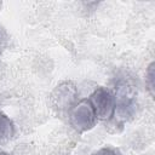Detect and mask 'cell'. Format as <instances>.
<instances>
[{"label":"cell","mask_w":155,"mask_h":155,"mask_svg":"<svg viewBox=\"0 0 155 155\" xmlns=\"http://www.w3.org/2000/svg\"><path fill=\"white\" fill-rule=\"evenodd\" d=\"M115 110L114 116L116 121L124 124L128 121L137 108V86L131 79H120L115 85L114 91Z\"/></svg>","instance_id":"1"},{"label":"cell","mask_w":155,"mask_h":155,"mask_svg":"<svg viewBox=\"0 0 155 155\" xmlns=\"http://www.w3.org/2000/svg\"><path fill=\"white\" fill-rule=\"evenodd\" d=\"M68 119H69L70 126L79 133L90 131L96 126V122L98 121L88 99L78 101L69 109Z\"/></svg>","instance_id":"2"},{"label":"cell","mask_w":155,"mask_h":155,"mask_svg":"<svg viewBox=\"0 0 155 155\" xmlns=\"http://www.w3.org/2000/svg\"><path fill=\"white\" fill-rule=\"evenodd\" d=\"M94 110L97 120L109 121L114 116L115 102L114 94L105 87H97L87 98Z\"/></svg>","instance_id":"3"},{"label":"cell","mask_w":155,"mask_h":155,"mask_svg":"<svg viewBox=\"0 0 155 155\" xmlns=\"http://www.w3.org/2000/svg\"><path fill=\"white\" fill-rule=\"evenodd\" d=\"M79 91L71 81H64L57 85L50 94V101L53 108L58 111H69L78 102Z\"/></svg>","instance_id":"4"},{"label":"cell","mask_w":155,"mask_h":155,"mask_svg":"<svg viewBox=\"0 0 155 155\" xmlns=\"http://www.w3.org/2000/svg\"><path fill=\"white\" fill-rule=\"evenodd\" d=\"M15 136V125L12 120L0 110V143L8 142Z\"/></svg>","instance_id":"5"},{"label":"cell","mask_w":155,"mask_h":155,"mask_svg":"<svg viewBox=\"0 0 155 155\" xmlns=\"http://www.w3.org/2000/svg\"><path fill=\"white\" fill-rule=\"evenodd\" d=\"M145 85L151 97H154V86H155V63H150L145 73Z\"/></svg>","instance_id":"6"},{"label":"cell","mask_w":155,"mask_h":155,"mask_svg":"<svg viewBox=\"0 0 155 155\" xmlns=\"http://www.w3.org/2000/svg\"><path fill=\"white\" fill-rule=\"evenodd\" d=\"M91 155H122L121 151L113 147H103L96 151H93Z\"/></svg>","instance_id":"7"},{"label":"cell","mask_w":155,"mask_h":155,"mask_svg":"<svg viewBox=\"0 0 155 155\" xmlns=\"http://www.w3.org/2000/svg\"><path fill=\"white\" fill-rule=\"evenodd\" d=\"M0 155H7L6 153H0Z\"/></svg>","instance_id":"8"}]
</instances>
